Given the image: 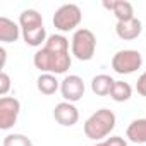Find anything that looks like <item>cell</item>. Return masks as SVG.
<instances>
[{"instance_id":"1","label":"cell","mask_w":146,"mask_h":146,"mask_svg":"<svg viewBox=\"0 0 146 146\" xmlns=\"http://www.w3.org/2000/svg\"><path fill=\"white\" fill-rule=\"evenodd\" d=\"M33 64L41 74H65L72 65L69 40L64 35H50L45 45L35 53Z\"/></svg>"},{"instance_id":"2","label":"cell","mask_w":146,"mask_h":146,"mask_svg":"<svg viewBox=\"0 0 146 146\" xmlns=\"http://www.w3.org/2000/svg\"><path fill=\"white\" fill-rule=\"evenodd\" d=\"M115 124H117L115 113L108 108H100L86 119L83 129H84V134L88 139L102 141L115 129Z\"/></svg>"},{"instance_id":"3","label":"cell","mask_w":146,"mask_h":146,"mask_svg":"<svg viewBox=\"0 0 146 146\" xmlns=\"http://www.w3.org/2000/svg\"><path fill=\"white\" fill-rule=\"evenodd\" d=\"M96 52V36L88 28H79L74 31L70 40V53L81 62H88L95 57Z\"/></svg>"},{"instance_id":"4","label":"cell","mask_w":146,"mask_h":146,"mask_svg":"<svg viewBox=\"0 0 146 146\" xmlns=\"http://www.w3.org/2000/svg\"><path fill=\"white\" fill-rule=\"evenodd\" d=\"M83 21V12L79 9V5L76 4H64L60 5L55 14H53V26L55 29H58L60 33H69V31H76V28L81 24Z\"/></svg>"},{"instance_id":"5","label":"cell","mask_w":146,"mask_h":146,"mask_svg":"<svg viewBox=\"0 0 146 146\" xmlns=\"http://www.w3.org/2000/svg\"><path fill=\"white\" fill-rule=\"evenodd\" d=\"M143 65V55L137 50H119L112 57V69L117 74L127 76L134 74L136 70H139Z\"/></svg>"},{"instance_id":"6","label":"cell","mask_w":146,"mask_h":146,"mask_svg":"<svg viewBox=\"0 0 146 146\" xmlns=\"http://www.w3.org/2000/svg\"><path fill=\"white\" fill-rule=\"evenodd\" d=\"M21 113V102L16 96H4L0 98V129L9 131L17 122Z\"/></svg>"},{"instance_id":"7","label":"cell","mask_w":146,"mask_h":146,"mask_svg":"<svg viewBox=\"0 0 146 146\" xmlns=\"http://www.w3.org/2000/svg\"><path fill=\"white\" fill-rule=\"evenodd\" d=\"M84 91H86L84 81H83V78H79L76 74L65 76L60 81V93H62L64 102L76 103V102H79L84 96Z\"/></svg>"},{"instance_id":"8","label":"cell","mask_w":146,"mask_h":146,"mask_svg":"<svg viewBox=\"0 0 146 146\" xmlns=\"http://www.w3.org/2000/svg\"><path fill=\"white\" fill-rule=\"evenodd\" d=\"M53 119H55L57 124H60L64 127H72L79 120V110H78V107L74 103L60 102L53 108Z\"/></svg>"},{"instance_id":"9","label":"cell","mask_w":146,"mask_h":146,"mask_svg":"<svg viewBox=\"0 0 146 146\" xmlns=\"http://www.w3.org/2000/svg\"><path fill=\"white\" fill-rule=\"evenodd\" d=\"M115 33L120 40L124 41H131L136 40L141 33H143V23L137 17H132L129 21H117L115 24Z\"/></svg>"},{"instance_id":"10","label":"cell","mask_w":146,"mask_h":146,"mask_svg":"<svg viewBox=\"0 0 146 146\" xmlns=\"http://www.w3.org/2000/svg\"><path fill=\"white\" fill-rule=\"evenodd\" d=\"M103 7L107 11H112L113 16L117 17V21H129L134 16V7L131 2H127V0H103Z\"/></svg>"},{"instance_id":"11","label":"cell","mask_w":146,"mask_h":146,"mask_svg":"<svg viewBox=\"0 0 146 146\" xmlns=\"http://www.w3.org/2000/svg\"><path fill=\"white\" fill-rule=\"evenodd\" d=\"M23 35L21 26L17 23H14L9 17H0V41L2 43H14L19 40V36Z\"/></svg>"},{"instance_id":"12","label":"cell","mask_w":146,"mask_h":146,"mask_svg":"<svg viewBox=\"0 0 146 146\" xmlns=\"http://www.w3.org/2000/svg\"><path fill=\"white\" fill-rule=\"evenodd\" d=\"M125 136L131 143L146 144V119H134L127 125Z\"/></svg>"},{"instance_id":"13","label":"cell","mask_w":146,"mask_h":146,"mask_svg":"<svg viewBox=\"0 0 146 146\" xmlns=\"http://www.w3.org/2000/svg\"><path fill=\"white\" fill-rule=\"evenodd\" d=\"M19 26H21V31H31V29L43 28V17L38 11L26 9L19 16Z\"/></svg>"},{"instance_id":"14","label":"cell","mask_w":146,"mask_h":146,"mask_svg":"<svg viewBox=\"0 0 146 146\" xmlns=\"http://www.w3.org/2000/svg\"><path fill=\"white\" fill-rule=\"evenodd\" d=\"M115 84V79L108 74H98L91 79V91L98 96H107L112 93V88Z\"/></svg>"},{"instance_id":"15","label":"cell","mask_w":146,"mask_h":146,"mask_svg":"<svg viewBox=\"0 0 146 146\" xmlns=\"http://www.w3.org/2000/svg\"><path fill=\"white\" fill-rule=\"evenodd\" d=\"M36 88L41 95H53L60 90V81L55 78V74H40L38 81H36Z\"/></svg>"},{"instance_id":"16","label":"cell","mask_w":146,"mask_h":146,"mask_svg":"<svg viewBox=\"0 0 146 146\" xmlns=\"http://www.w3.org/2000/svg\"><path fill=\"white\" fill-rule=\"evenodd\" d=\"M131 96H132V86L125 81H115L112 93H110V98L117 103H124V102L131 100Z\"/></svg>"},{"instance_id":"17","label":"cell","mask_w":146,"mask_h":146,"mask_svg":"<svg viewBox=\"0 0 146 146\" xmlns=\"http://www.w3.org/2000/svg\"><path fill=\"white\" fill-rule=\"evenodd\" d=\"M4 146H33V141L24 134H7L4 137Z\"/></svg>"},{"instance_id":"18","label":"cell","mask_w":146,"mask_h":146,"mask_svg":"<svg viewBox=\"0 0 146 146\" xmlns=\"http://www.w3.org/2000/svg\"><path fill=\"white\" fill-rule=\"evenodd\" d=\"M9 90H11V78H9V74L5 70H2L0 72V96H7V93H9Z\"/></svg>"},{"instance_id":"19","label":"cell","mask_w":146,"mask_h":146,"mask_svg":"<svg viewBox=\"0 0 146 146\" xmlns=\"http://www.w3.org/2000/svg\"><path fill=\"white\" fill-rule=\"evenodd\" d=\"M136 91L141 95V96H146V70L137 78V83H136Z\"/></svg>"},{"instance_id":"20","label":"cell","mask_w":146,"mask_h":146,"mask_svg":"<svg viewBox=\"0 0 146 146\" xmlns=\"http://www.w3.org/2000/svg\"><path fill=\"white\" fill-rule=\"evenodd\" d=\"M105 143H107V146H127V141L120 136H110L105 139Z\"/></svg>"},{"instance_id":"21","label":"cell","mask_w":146,"mask_h":146,"mask_svg":"<svg viewBox=\"0 0 146 146\" xmlns=\"http://www.w3.org/2000/svg\"><path fill=\"white\" fill-rule=\"evenodd\" d=\"M0 57H2V62H0V69H4V67H5V60H7V52H5L4 46L0 48Z\"/></svg>"},{"instance_id":"22","label":"cell","mask_w":146,"mask_h":146,"mask_svg":"<svg viewBox=\"0 0 146 146\" xmlns=\"http://www.w3.org/2000/svg\"><path fill=\"white\" fill-rule=\"evenodd\" d=\"M95 146H107V143H105V141H100V143H96Z\"/></svg>"}]
</instances>
